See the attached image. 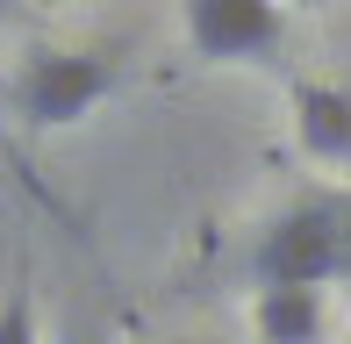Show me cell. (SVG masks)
<instances>
[{
    "label": "cell",
    "instance_id": "obj_5",
    "mask_svg": "<svg viewBox=\"0 0 351 344\" xmlns=\"http://www.w3.org/2000/svg\"><path fill=\"white\" fill-rule=\"evenodd\" d=\"M265 344H323V294H294V287H258L251 302Z\"/></svg>",
    "mask_w": 351,
    "mask_h": 344
},
{
    "label": "cell",
    "instance_id": "obj_4",
    "mask_svg": "<svg viewBox=\"0 0 351 344\" xmlns=\"http://www.w3.org/2000/svg\"><path fill=\"white\" fill-rule=\"evenodd\" d=\"M294 144L315 165L351 172V93L330 79H294Z\"/></svg>",
    "mask_w": 351,
    "mask_h": 344
},
{
    "label": "cell",
    "instance_id": "obj_1",
    "mask_svg": "<svg viewBox=\"0 0 351 344\" xmlns=\"http://www.w3.org/2000/svg\"><path fill=\"white\" fill-rule=\"evenodd\" d=\"M251 273H258V287H294V294L330 287L337 280V201L308 194L294 208H280L251 251Z\"/></svg>",
    "mask_w": 351,
    "mask_h": 344
},
{
    "label": "cell",
    "instance_id": "obj_3",
    "mask_svg": "<svg viewBox=\"0 0 351 344\" xmlns=\"http://www.w3.org/2000/svg\"><path fill=\"white\" fill-rule=\"evenodd\" d=\"M186 43L208 65H251L287 43V14L273 0H186Z\"/></svg>",
    "mask_w": 351,
    "mask_h": 344
},
{
    "label": "cell",
    "instance_id": "obj_7",
    "mask_svg": "<svg viewBox=\"0 0 351 344\" xmlns=\"http://www.w3.org/2000/svg\"><path fill=\"white\" fill-rule=\"evenodd\" d=\"M337 280H351V186H337Z\"/></svg>",
    "mask_w": 351,
    "mask_h": 344
},
{
    "label": "cell",
    "instance_id": "obj_8",
    "mask_svg": "<svg viewBox=\"0 0 351 344\" xmlns=\"http://www.w3.org/2000/svg\"><path fill=\"white\" fill-rule=\"evenodd\" d=\"M0 14H8V8H0Z\"/></svg>",
    "mask_w": 351,
    "mask_h": 344
},
{
    "label": "cell",
    "instance_id": "obj_2",
    "mask_svg": "<svg viewBox=\"0 0 351 344\" xmlns=\"http://www.w3.org/2000/svg\"><path fill=\"white\" fill-rule=\"evenodd\" d=\"M122 86V65L108 51H36L22 72H14V108L36 130H72L79 115L108 101Z\"/></svg>",
    "mask_w": 351,
    "mask_h": 344
},
{
    "label": "cell",
    "instance_id": "obj_6",
    "mask_svg": "<svg viewBox=\"0 0 351 344\" xmlns=\"http://www.w3.org/2000/svg\"><path fill=\"white\" fill-rule=\"evenodd\" d=\"M0 344H36V308H29V294H8V308H0Z\"/></svg>",
    "mask_w": 351,
    "mask_h": 344
}]
</instances>
